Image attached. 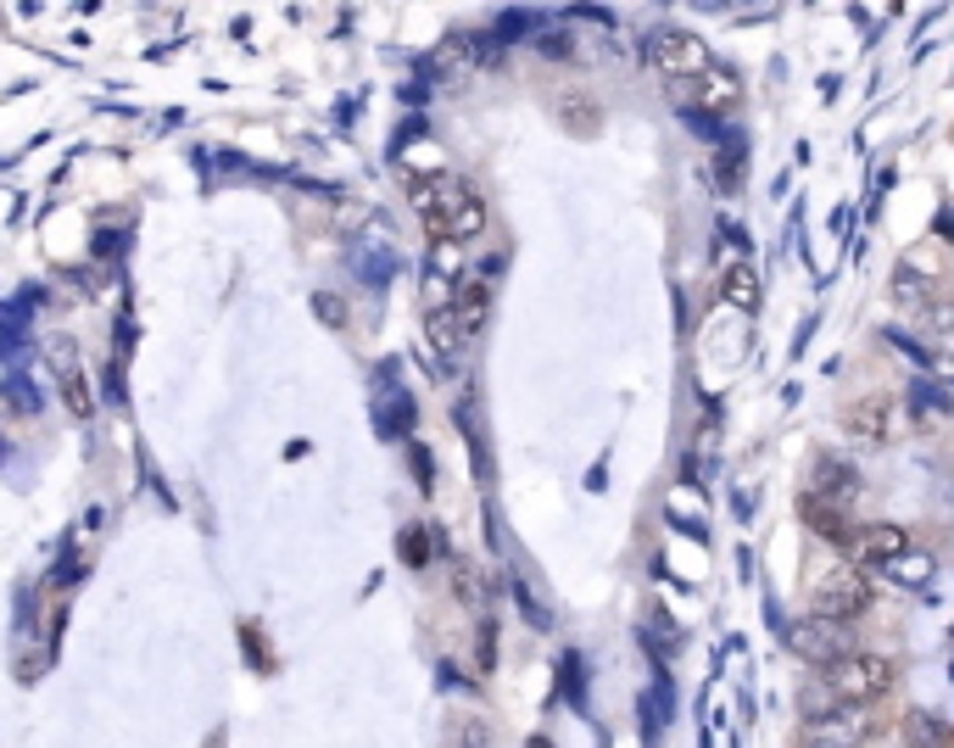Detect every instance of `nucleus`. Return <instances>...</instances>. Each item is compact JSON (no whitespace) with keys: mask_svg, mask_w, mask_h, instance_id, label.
Listing matches in <instances>:
<instances>
[{"mask_svg":"<svg viewBox=\"0 0 954 748\" xmlns=\"http://www.w3.org/2000/svg\"><path fill=\"white\" fill-rule=\"evenodd\" d=\"M413 201H419V218H424L430 240H474L486 229V201L474 196L463 179H452V174L419 185Z\"/></svg>","mask_w":954,"mask_h":748,"instance_id":"1","label":"nucleus"},{"mask_svg":"<svg viewBox=\"0 0 954 748\" xmlns=\"http://www.w3.org/2000/svg\"><path fill=\"white\" fill-rule=\"evenodd\" d=\"M893 687H898V659L865 653V648L820 670V692H826L832 703H876V698H887Z\"/></svg>","mask_w":954,"mask_h":748,"instance_id":"2","label":"nucleus"},{"mask_svg":"<svg viewBox=\"0 0 954 748\" xmlns=\"http://www.w3.org/2000/svg\"><path fill=\"white\" fill-rule=\"evenodd\" d=\"M871 603H876V592H871V581H865L859 564H837V570H826V575L809 587V614H815V620L854 626L859 614H871Z\"/></svg>","mask_w":954,"mask_h":748,"instance_id":"3","label":"nucleus"},{"mask_svg":"<svg viewBox=\"0 0 954 748\" xmlns=\"http://www.w3.org/2000/svg\"><path fill=\"white\" fill-rule=\"evenodd\" d=\"M876 737V715L871 703H832L820 715H804L798 748H859Z\"/></svg>","mask_w":954,"mask_h":748,"instance_id":"4","label":"nucleus"},{"mask_svg":"<svg viewBox=\"0 0 954 748\" xmlns=\"http://www.w3.org/2000/svg\"><path fill=\"white\" fill-rule=\"evenodd\" d=\"M787 648L804 659V665H837V659H848V653H859V642H854V626H837V620H815V614H804V620H793L787 626Z\"/></svg>","mask_w":954,"mask_h":748,"instance_id":"5","label":"nucleus"},{"mask_svg":"<svg viewBox=\"0 0 954 748\" xmlns=\"http://www.w3.org/2000/svg\"><path fill=\"white\" fill-rule=\"evenodd\" d=\"M648 57H653V68L670 73L676 85H687V79H698V73L715 68V62H709V46H704L698 35H687V29H659L653 46H648Z\"/></svg>","mask_w":954,"mask_h":748,"instance_id":"6","label":"nucleus"},{"mask_svg":"<svg viewBox=\"0 0 954 748\" xmlns=\"http://www.w3.org/2000/svg\"><path fill=\"white\" fill-rule=\"evenodd\" d=\"M893 397L887 392H865V397H848L843 403V431L854 436V442H871V447H882L887 436H893Z\"/></svg>","mask_w":954,"mask_h":748,"instance_id":"7","label":"nucleus"},{"mask_svg":"<svg viewBox=\"0 0 954 748\" xmlns=\"http://www.w3.org/2000/svg\"><path fill=\"white\" fill-rule=\"evenodd\" d=\"M46 357H51V368H57V381H62V392H68V403L79 409V414H90V381H85V363H79V346H73V335H51L46 341Z\"/></svg>","mask_w":954,"mask_h":748,"instance_id":"8","label":"nucleus"},{"mask_svg":"<svg viewBox=\"0 0 954 748\" xmlns=\"http://www.w3.org/2000/svg\"><path fill=\"white\" fill-rule=\"evenodd\" d=\"M798 520H804V531H815L826 542H854V514L843 503H826L815 492H798Z\"/></svg>","mask_w":954,"mask_h":748,"instance_id":"9","label":"nucleus"},{"mask_svg":"<svg viewBox=\"0 0 954 748\" xmlns=\"http://www.w3.org/2000/svg\"><path fill=\"white\" fill-rule=\"evenodd\" d=\"M804 492H815V498H826V503H854L859 498V475H854V464H843V459H815V470H809V486Z\"/></svg>","mask_w":954,"mask_h":748,"instance_id":"10","label":"nucleus"},{"mask_svg":"<svg viewBox=\"0 0 954 748\" xmlns=\"http://www.w3.org/2000/svg\"><path fill=\"white\" fill-rule=\"evenodd\" d=\"M848 548H854V564H898L909 537L898 525H865V531H854Z\"/></svg>","mask_w":954,"mask_h":748,"instance_id":"11","label":"nucleus"},{"mask_svg":"<svg viewBox=\"0 0 954 748\" xmlns=\"http://www.w3.org/2000/svg\"><path fill=\"white\" fill-rule=\"evenodd\" d=\"M687 101H698V107H709V112H726L737 96H742V85H737V73L731 68H709V73H698V79H687V85H676Z\"/></svg>","mask_w":954,"mask_h":748,"instance_id":"12","label":"nucleus"},{"mask_svg":"<svg viewBox=\"0 0 954 748\" xmlns=\"http://www.w3.org/2000/svg\"><path fill=\"white\" fill-rule=\"evenodd\" d=\"M452 313H458V329H463V341H469L474 329L486 324V313H492V285H486V279H469V285L458 291V307H452Z\"/></svg>","mask_w":954,"mask_h":748,"instance_id":"13","label":"nucleus"},{"mask_svg":"<svg viewBox=\"0 0 954 748\" xmlns=\"http://www.w3.org/2000/svg\"><path fill=\"white\" fill-rule=\"evenodd\" d=\"M720 296H726L731 307L754 313V307H759V274H754L748 263H726V274H720Z\"/></svg>","mask_w":954,"mask_h":748,"instance_id":"14","label":"nucleus"},{"mask_svg":"<svg viewBox=\"0 0 954 748\" xmlns=\"http://www.w3.org/2000/svg\"><path fill=\"white\" fill-rule=\"evenodd\" d=\"M926 341H932L943 357H954V302H932V307H926Z\"/></svg>","mask_w":954,"mask_h":748,"instance_id":"15","label":"nucleus"},{"mask_svg":"<svg viewBox=\"0 0 954 748\" xmlns=\"http://www.w3.org/2000/svg\"><path fill=\"white\" fill-rule=\"evenodd\" d=\"M904 748H948V742H943V731H937L932 715H909L904 720Z\"/></svg>","mask_w":954,"mask_h":748,"instance_id":"16","label":"nucleus"},{"mask_svg":"<svg viewBox=\"0 0 954 748\" xmlns=\"http://www.w3.org/2000/svg\"><path fill=\"white\" fill-rule=\"evenodd\" d=\"M430 341H435L441 352H458L463 329H458V313H452V307H435V313H430Z\"/></svg>","mask_w":954,"mask_h":748,"instance_id":"17","label":"nucleus"},{"mask_svg":"<svg viewBox=\"0 0 954 748\" xmlns=\"http://www.w3.org/2000/svg\"><path fill=\"white\" fill-rule=\"evenodd\" d=\"M564 118H570V129H576V135H592V129H598L592 118H603V107H592V101L570 96V101H564Z\"/></svg>","mask_w":954,"mask_h":748,"instance_id":"18","label":"nucleus"},{"mask_svg":"<svg viewBox=\"0 0 954 748\" xmlns=\"http://www.w3.org/2000/svg\"><path fill=\"white\" fill-rule=\"evenodd\" d=\"M893 291H898V302H915V307H932V291H926V279H915L909 268H898V279H893Z\"/></svg>","mask_w":954,"mask_h":748,"instance_id":"19","label":"nucleus"},{"mask_svg":"<svg viewBox=\"0 0 954 748\" xmlns=\"http://www.w3.org/2000/svg\"><path fill=\"white\" fill-rule=\"evenodd\" d=\"M402 553H407V564H424V553H430V542H424L419 531H407V537H402Z\"/></svg>","mask_w":954,"mask_h":748,"instance_id":"20","label":"nucleus"},{"mask_svg":"<svg viewBox=\"0 0 954 748\" xmlns=\"http://www.w3.org/2000/svg\"><path fill=\"white\" fill-rule=\"evenodd\" d=\"M531 748H548V737H531Z\"/></svg>","mask_w":954,"mask_h":748,"instance_id":"21","label":"nucleus"}]
</instances>
